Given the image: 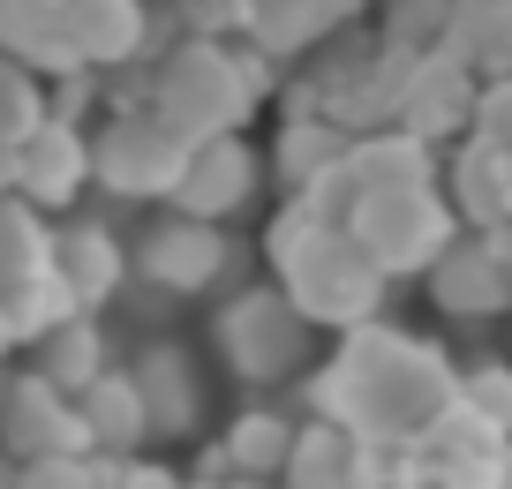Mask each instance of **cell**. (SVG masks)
<instances>
[{"mask_svg": "<svg viewBox=\"0 0 512 489\" xmlns=\"http://www.w3.org/2000/svg\"><path fill=\"white\" fill-rule=\"evenodd\" d=\"M211 347H219V362H226L234 384L279 392V384H294L309 369L317 324H309L279 286H241V294H226L219 316H211Z\"/></svg>", "mask_w": 512, "mask_h": 489, "instance_id": "obj_3", "label": "cell"}, {"mask_svg": "<svg viewBox=\"0 0 512 489\" xmlns=\"http://www.w3.org/2000/svg\"><path fill=\"white\" fill-rule=\"evenodd\" d=\"M467 136H482V143H497V151H512V76L482 83V98H475V128H467Z\"/></svg>", "mask_w": 512, "mask_h": 489, "instance_id": "obj_18", "label": "cell"}, {"mask_svg": "<svg viewBox=\"0 0 512 489\" xmlns=\"http://www.w3.org/2000/svg\"><path fill=\"white\" fill-rule=\"evenodd\" d=\"M113 369L106 354V332H98V316H68V324H53L46 339H38V377L53 384V392L76 399L83 384H98Z\"/></svg>", "mask_w": 512, "mask_h": 489, "instance_id": "obj_14", "label": "cell"}, {"mask_svg": "<svg viewBox=\"0 0 512 489\" xmlns=\"http://www.w3.org/2000/svg\"><path fill=\"white\" fill-rule=\"evenodd\" d=\"M181 211L204 226L234 219L241 204L256 196V158L241 151V143H204V151H189V181H181Z\"/></svg>", "mask_w": 512, "mask_h": 489, "instance_id": "obj_12", "label": "cell"}, {"mask_svg": "<svg viewBox=\"0 0 512 489\" xmlns=\"http://www.w3.org/2000/svg\"><path fill=\"white\" fill-rule=\"evenodd\" d=\"M452 354L400 324H354L339 332L332 362L309 377V422L347 429L369 452H407L452 414Z\"/></svg>", "mask_w": 512, "mask_h": 489, "instance_id": "obj_1", "label": "cell"}, {"mask_svg": "<svg viewBox=\"0 0 512 489\" xmlns=\"http://www.w3.org/2000/svg\"><path fill=\"white\" fill-rule=\"evenodd\" d=\"M362 0H249L256 31L272 38V46H324L339 23H354Z\"/></svg>", "mask_w": 512, "mask_h": 489, "instance_id": "obj_15", "label": "cell"}, {"mask_svg": "<svg viewBox=\"0 0 512 489\" xmlns=\"http://www.w3.org/2000/svg\"><path fill=\"white\" fill-rule=\"evenodd\" d=\"M136 279H151L159 294H219L226 279L241 271V249L204 219H159L136 249Z\"/></svg>", "mask_w": 512, "mask_h": 489, "instance_id": "obj_6", "label": "cell"}, {"mask_svg": "<svg viewBox=\"0 0 512 489\" xmlns=\"http://www.w3.org/2000/svg\"><path fill=\"white\" fill-rule=\"evenodd\" d=\"M76 422H83V452H98V459H136L151 444L144 399H136V384H128L121 369H106L98 384L76 392Z\"/></svg>", "mask_w": 512, "mask_h": 489, "instance_id": "obj_11", "label": "cell"}, {"mask_svg": "<svg viewBox=\"0 0 512 489\" xmlns=\"http://www.w3.org/2000/svg\"><path fill=\"white\" fill-rule=\"evenodd\" d=\"M452 407L475 414L497 437H512V362H467L460 377H452Z\"/></svg>", "mask_w": 512, "mask_h": 489, "instance_id": "obj_17", "label": "cell"}, {"mask_svg": "<svg viewBox=\"0 0 512 489\" xmlns=\"http://www.w3.org/2000/svg\"><path fill=\"white\" fill-rule=\"evenodd\" d=\"M445 31H452V0H384L377 46L392 61H422V53H445Z\"/></svg>", "mask_w": 512, "mask_h": 489, "instance_id": "obj_16", "label": "cell"}, {"mask_svg": "<svg viewBox=\"0 0 512 489\" xmlns=\"http://www.w3.org/2000/svg\"><path fill=\"white\" fill-rule=\"evenodd\" d=\"M430 309L452 324H490L512 309V234H452L422 271Z\"/></svg>", "mask_w": 512, "mask_h": 489, "instance_id": "obj_4", "label": "cell"}, {"mask_svg": "<svg viewBox=\"0 0 512 489\" xmlns=\"http://www.w3.org/2000/svg\"><path fill=\"white\" fill-rule=\"evenodd\" d=\"M83 452V422H76V399L53 392L46 377H8L0 384V459L8 467H31V459H61Z\"/></svg>", "mask_w": 512, "mask_h": 489, "instance_id": "obj_8", "label": "cell"}, {"mask_svg": "<svg viewBox=\"0 0 512 489\" xmlns=\"http://www.w3.org/2000/svg\"><path fill=\"white\" fill-rule=\"evenodd\" d=\"M0 347H16V332H8V309H0Z\"/></svg>", "mask_w": 512, "mask_h": 489, "instance_id": "obj_19", "label": "cell"}, {"mask_svg": "<svg viewBox=\"0 0 512 489\" xmlns=\"http://www.w3.org/2000/svg\"><path fill=\"white\" fill-rule=\"evenodd\" d=\"M475 98H482V83L467 76L452 53H422V61H407L400 68V106H392V128L400 136H415V143H460L467 128H475Z\"/></svg>", "mask_w": 512, "mask_h": 489, "instance_id": "obj_7", "label": "cell"}, {"mask_svg": "<svg viewBox=\"0 0 512 489\" xmlns=\"http://www.w3.org/2000/svg\"><path fill=\"white\" fill-rule=\"evenodd\" d=\"M121 377L136 384V399H144L151 444H189L196 429H204L211 392H204V369H196L189 347H174V339H144V347L121 362Z\"/></svg>", "mask_w": 512, "mask_h": 489, "instance_id": "obj_5", "label": "cell"}, {"mask_svg": "<svg viewBox=\"0 0 512 489\" xmlns=\"http://www.w3.org/2000/svg\"><path fill=\"white\" fill-rule=\"evenodd\" d=\"M294 414H279V407H241L234 422H226V437H219V459H226V482H241V489H264V482H279L287 474V452H294Z\"/></svg>", "mask_w": 512, "mask_h": 489, "instance_id": "obj_10", "label": "cell"}, {"mask_svg": "<svg viewBox=\"0 0 512 489\" xmlns=\"http://www.w3.org/2000/svg\"><path fill=\"white\" fill-rule=\"evenodd\" d=\"M181 489H241V482H181Z\"/></svg>", "mask_w": 512, "mask_h": 489, "instance_id": "obj_20", "label": "cell"}, {"mask_svg": "<svg viewBox=\"0 0 512 489\" xmlns=\"http://www.w3.org/2000/svg\"><path fill=\"white\" fill-rule=\"evenodd\" d=\"M445 53H452L475 83L512 76V0H452Z\"/></svg>", "mask_w": 512, "mask_h": 489, "instance_id": "obj_13", "label": "cell"}, {"mask_svg": "<svg viewBox=\"0 0 512 489\" xmlns=\"http://www.w3.org/2000/svg\"><path fill=\"white\" fill-rule=\"evenodd\" d=\"M437 189H445L460 234H512V151L460 136L452 158L437 166Z\"/></svg>", "mask_w": 512, "mask_h": 489, "instance_id": "obj_9", "label": "cell"}, {"mask_svg": "<svg viewBox=\"0 0 512 489\" xmlns=\"http://www.w3.org/2000/svg\"><path fill=\"white\" fill-rule=\"evenodd\" d=\"M272 264H279V294H287L317 332L377 324L384 294H392V279L347 241V226L317 219L309 204H294L287 219L272 226Z\"/></svg>", "mask_w": 512, "mask_h": 489, "instance_id": "obj_2", "label": "cell"}]
</instances>
